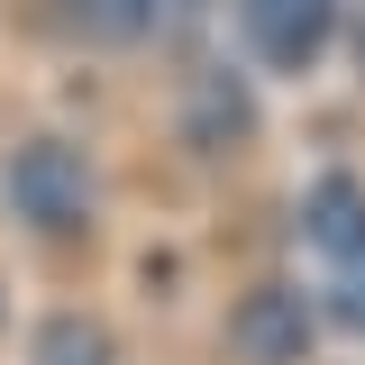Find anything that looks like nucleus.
I'll list each match as a JSON object with an SVG mask.
<instances>
[{
    "mask_svg": "<svg viewBox=\"0 0 365 365\" xmlns=\"http://www.w3.org/2000/svg\"><path fill=\"white\" fill-rule=\"evenodd\" d=\"M302 247L319 265V302L338 329H365V182L356 174H319L302 192Z\"/></svg>",
    "mask_w": 365,
    "mask_h": 365,
    "instance_id": "f257e3e1",
    "label": "nucleus"
},
{
    "mask_svg": "<svg viewBox=\"0 0 365 365\" xmlns=\"http://www.w3.org/2000/svg\"><path fill=\"white\" fill-rule=\"evenodd\" d=\"M9 210L37 228V237H83L91 210H101L91 155L73 137H19V155H9Z\"/></svg>",
    "mask_w": 365,
    "mask_h": 365,
    "instance_id": "f03ea898",
    "label": "nucleus"
},
{
    "mask_svg": "<svg viewBox=\"0 0 365 365\" xmlns=\"http://www.w3.org/2000/svg\"><path fill=\"white\" fill-rule=\"evenodd\" d=\"M338 19H347L338 0H237V37L265 73H311L338 37Z\"/></svg>",
    "mask_w": 365,
    "mask_h": 365,
    "instance_id": "7ed1b4c3",
    "label": "nucleus"
},
{
    "mask_svg": "<svg viewBox=\"0 0 365 365\" xmlns=\"http://www.w3.org/2000/svg\"><path fill=\"white\" fill-rule=\"evenodd\" d=\"M228 356L237 365H302L311 356V302L292 283H247L228 311Z\"/></svg>",
    "mask_w": 365,
    "mask_h": 365,
    "instance_id": "20e7f679",
    "label": "nucleus"
},
{
    "mask_svg": "<svg viewBox=\"0 0 365 365\" xmlns=\"http://www.w3.org/2000/svg\"><path fill=\"white\" fill-rule=\"evenodd\" d=\"M247 119H256V110H247V83L220 73V64H201L192 91H182V137H192V146H210V155H228V146L247 137Z\"/></svg>",
    "mask_w": 365,
    "mask_h": 365,
    "instance_id": "39448f33",
    "label": "nucleus"
},
{
    "mask_svg": "<svg viewBox=\"0 0 365 365\" xmlns=\"http://www.w3.org/2000/svg\"><path fill=\"white\" fill-rule=\"evenodd\" d=\"M28 365H119V347H110V329L83 311H55L37 329V347H28Z\"/></svg>",
    "mask_w": 365,
    "mask_h": 365,
    "instance_id": "423d86ee",
    "label": "nucleus"
},
{
    "mask_svg": "<svg viewBox=\"0 0 365 365\" xmlns=\"http://www.w3.org/2000/svg\"><path fill=\"white\" fill-rule=\"evenodd\" d=\"M73 19L101 46H146V0H73Z\"/></svg>",
    "mask_w": 365,
    "mask_h": 365,
    "instance_id": "0eeeda50",
    "label": "nucleus"
},
{
    "mask_svg": "<svg viewBox=\"0 0 365 365\" xmlns=\"http://www.w3.org/2000/svg\"><path fill=\"white\" fill-rule=\"evenodd\" d=\"M192 28H201V0H146V46L192 37Z\"/></svg>",
    "mask_w": 365,
    "mask_h": 365,
    "instance_id": "6e6552de",
    "label": "nucleus"
},
{
    "mask_svg": "<svg viewBox=\"0 0 365 365\" xmlns=\"http://www.w3.org/2000/svg\"><path fill=\"white\" fill-rule=\"evenodd\" d=\"M347 37H356V55H365V0H356V19H347Z\"/></svg>",
    "mask_w": 365,
    "mask_h": 365,
    "instance_id": "1a4fd4ad",
    "label": "nucleus"
}]
</instances>
